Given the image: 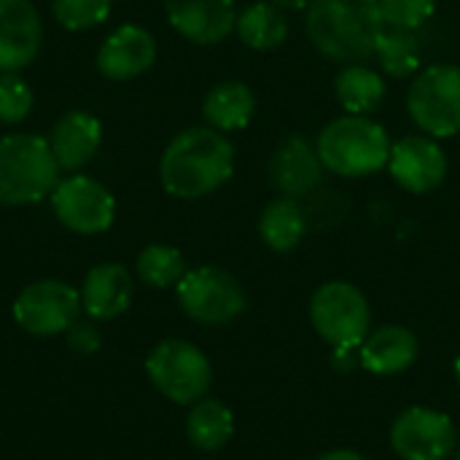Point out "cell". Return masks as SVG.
<instances>
[{
	"label": "cell",
	"instance_id": "8fae6325",
	"mask_svg": "<svg viewBox=\"0 0 460 460\" xmlns=\"http://www.w3.org/2000/svg\"><path fill=\"white\" fill-rule=\"evenodd\" d=\"M391 447L402 460H447L458 447V429L439 410L410 407L394 420Z\"/></svg>",
	"mask_w": 460,
	"mask_h": 460
},
{
	"label": "cell",
	"instance_id": "4316f807",
	"mask_svg": "<svg viewBox=\"0 0 460 460\" xmlns=\"http://www.w3.org/2000/svg\"><path fill=\"white\" fill-rule=\"evenodd\" d=\"M113 0H51L54 19L65 30H92L111 16Z\"/></svg>",
	"mask_w": 460,
	"mask_h": 460
},
{
	"label": "cell",
	"instance_id": "ffe728a7",
	"mask_svg": "<svg viewBox=\"0 0 460 460\" xmlns=\"http://www.w3.org/2000/svg\"><path fill=\"white\" fill-rule=\"evenodd\" d=\"M256 113V97L243 81H224L216 84L202 102V116L208 127L218 132H240L251 124Z\"/></svg>",
	"mask_w": 460,
	"mask_h": 460
},
{
	"label": "cell",
	"instance_id": "6da1fadb",
	"mask_svg": "<svg viewBox=\"0 0 460 460\" xmlns=\"http://www.w3.org/2000/svg\"><path fill=\"white\" fill-rule=\"evenodd\" d=\"M234 172V146L213 127H189L170 140L159 159V181L178 199H202Z\"/></svg>",
	"mask_w": 460,
	"mask_h": 460
},
{
	"label": "cell",
	"instance_id": "ac0fdd59",
	"mask_svg": "<svg viewBox=\"0 0 460 460\" xmlns=\"http://www.w3.org/2000/svg\"><path fill=\"white\" fill-rule=\"evenodd\" d=\"M418 353H420L418 337L407 326L391 323L367 334V340L361 342L358 361L369 375L391 377L407 372L418 361Z\"/></svg>",
	"mask_w": 460,
	"mask_h": 460
},
{
	"label": "cell",
	"instance_id": "d6986e66",
	"mask_svg": "<svg viewBox=\"0 0 460 460\" xmlns=\"http://www.w3.org/2000/svg\"><path fill=\"white\" fill-rule=\"evenodd\" d=\"M132 302V278L127 267L108 261L86 272L81 288V307L97 321H113L127 313Z\"/></svg>",
	"mask_w": 460,
	"mask_h": 460
},
{
	"label": "cell",
	"instance_id": "836d02e7",
	"mask_svg": "<svg viewBox=\"0 0 460 460\" xmlns=\"http://www.w3.org/2000/svg\"><path fill=\"white\" fill-rule=\"evenodd\" d=\"M453 372H456V383L460 385V356L456 358V364H453Z\"/></svg>",
	"mask_w": 460,
	"mask_h": 460
},
{
	"label": "cell",
	"instance_id": "f546056e",
	"mask_svg": "<svg viewBox=\"0 0 460 460\" xmlns=\"http://www.w3.org/2000/svg\"><path fill=\"white\" fill-rule=\"evenodd\" d=\"M67 342H70V348L73 350H78V353H94L97 348H100V332L92 326V323H73L70 329H67Z\"/></svg>",
	"mask_w": 460,
	"mask_h": 460
},
{
	"label": "cell",
	"instance_id": "52a82bcc",
	"mask_svg": "<svg viewBox=\"0 0 460 460\" xmlns=\"http://www.w3.org/2000/svg\"><path fill=\"white\" fill-rule=\"evenodd\" d=\"M412 121L434 140L460 132V67L431 65L420 70L407 92Z\"/></svg>",
	"mask_w": 460,
	"mask_h": 460
},
{
	"label": "cell",
	"instance_id": "3957f363",
	"mask_svg": "<svg viewBox=\"0 0 460 460\" xmlns=\"http://www.w3.org/2000/svg\"><path fill=\"white\" fill-rule=\"evenodd\" d=\"M388 132L367 116H342L329 121L315 143L323 167L342 178H367L388 167L391 159Z\"/></svg>",
	"mask_w": 460,
	"mask_h": 460
},
{
	"label": "cell",
	"instance_id": "1f68e13d",
	"mask_svg": "<svg viewBox=\"0 0 460 460\" xmlns=\"http://www.w3.org/2000/svg\"><path fill=\"white\" fill-rule=\"evenodd\" d=\"M315 460H367L361 453L356 450H332V453H323L321 458Z\"/></svg>",
	"mask_w": 460,
	"mask_h": 460
},
{
	"label": "cell",
	"instance_id": "ba28073f",
	"mask_svg": "<svg viewBox=\"0 0 460 460\" xmlns=\"http://www.w3.org/2000/svg\"><path fill=\"white\" fill-rule=\"evenodd\" d=\"M181 310L205 326H221L240 318L248 307V294L234 275L221 267L189 270L178 283Z\"/></svg>",
	"mask_w": 460,
	"mask_h": 460
},
{
	"label": "cell",
	"instance_id": "9c48e42d",
	"mask_svg": "<svg viewBox=\"0 0 460 460\" xmlns=\"http://www.w3.org/2000/svg\"><path fill=\"white\" fill-rule=\"evenodd\" d=\"M81 313V291L62 280L30 283L13 302V321L32 337L65 334Z\"/></svg>",
	"mask_w": 460,
	"mask_h": 460
},
{
	"label": "cell",
	"instance_id": "e575fe53",
	"mask_svg": "<svg viewBox=\"0 0 460 460\" xmlns=\"http://www.w3.org/2000/svg\"><path fill=\"white\" fill-rule=\"evenodd\" d=\"M456 460H460V453H458V456H456Z\"/></svg>",
	"mask_w": 460,
	"mask_h": 460
},
{
	"label": "cell",
	"instance_id": "d4e9b609",
	"mask_svg": "<svg viewBox=\"0 0 460 460\" xmlns=\"http://www.w3.org/2000/svg\"><path fill=\"white\" fill-rule=\"evenodd\" d=\"M375 57H377L385 75L410 78L420 67V40H418L415 30L385 27L377 38Z\"/></svg>",
	"mask_w": 460,
	"mask_h": 460
},
{
	"label": "cell",
	"instance_id": "5b68a950",
	"mask_svg": "<svg viewBox=\"0 0 460 460\" xmlns=\"http://www.w3.org/2000/svg\"><path fill=\"white\" fill-rule=\"evenodd\" d=\"M310 323L334 350H356L372 332V310L353 283L332 280L313 294Z\"/></svg>",
	"mask_w": 460,
	"mask_h": 460
},
{
	"label": "cell",
	"instance_id": "44dd1931",
	"mask_svg": "<svg viewBox=\"0 0 460 460\" xmlns=\"http://www.w3.org/2000/svg\"><path fill=\"white\" fill-rule=\"evenodd\" d=\"M307 213L294 197H278L272 199L261 216H259V234L261 243L275 251V253H288L294 251L305 234H307Z\"/></svg>",
	"mask_w": 460,
	"mask_h": 460
},
{
	"label": "cell",
	"instance_id": "277c9868",
	"mask_svg": "<svg viewBox=\"0 0 460 460\" xmlns=\"http://www.w3.org/2000/svg\"><path fill=\"white\" fill-rule=\"evenodd\" d=\"M57 183L59 164L46 137L30 132L0 137V205H35L51 197Z\"/></svg>",
	"mask_w": 460,
	"mask_h": 460
},
{
	"label": "cell",
	"instance_id": "9a60e30c",
	"mask_svg": "<svg viewBox=\"0 0 460 460\" xmlns=\"http://www.w3.org/2000/svg\"><path fill=\"white\" fill-rule=\"evenodd\" d=\"M156 62V40L140 24L116 27L97 51V70L111 81L143 75Z\"/></svg>",
	"mask_w": 460,
	"mask_h": 460
},
{
	"label": "cell",
	"instance_id": "484cf974",
	"mask_svg": "<svg viewBox=\"0 0 460 460\" xmlns=\"http://www.w3.org/2000/svg\"><path fill=\"white\" fill-rule=\"evenodd\" d=\"M186 261H183V253L172 245H148L140 251L137 256V278L146 283V286H154V288H170V286H178L181 278L186 275Z\"/></svg>",
	"mask_w": 460,
	"mask_h": 460
},
{
	"label": "cell",
	"instance_id": "d6a6232c",
	"mask_svg": "<svg viewBox=\"0 0 460 460\" xmlns=\"http://www.w3.org/2000/svg\"><path fill=\"white\" fill-rule=\"evenodd\" d=\"M270 3H275L278 8H288V11H302L310 5V0H270Z\"/></svg>",
	"mask_w": 460,
	"mask_h": 460
},
{
	"label": "cell",
	"instance_id": "30bf717a",
	"mask_svg": "<svg viewBox=\"0 0 460 460\" xmlns=\"http://www.w3.org/2000/svg\"><path fill=\"white\" fill-rule=\"evenodd\" d=\"M51 208L59 224L75 234H100L113 226L116 199L89 175H67L51 191Z\"/></svg>",
	"mask_w": 460,
	"mask_h": 460
},
{
	"label": "cell",
	"instance_id": "4fadbf2b",
	"mask_svg": "<svg viewBox=\"0 0 460 460\" xmlns=\"http://www.w3.org/2000/svg\"><path fill=\"white\" fill-rule=\"evenodd\" d=\"M388 172L410 194H429L447 175V156L434 137H404L391 148Z\"/></svg>",
	"mask_w": 460,
	"mask_h": 460
},
{
	"label": "cell",
	"instance_id": "603a6c76",
	"mask_svg": "<svg viewBox=\"0 0 460 460\" xmlns=\"http://www.w3.org/2000/svg\"><path fill=\"white\" fill-rule=\"evenodd\" d=\"M234 30H237L240 40L248 49H256V51L278 49L288 38V22L283 16V8H278L270 0L251 3L245 11H240L237 22H234Z\"/></svg>",
	"mask_w": 460,
	"mask_h": 460
},
{
	"label": "cell",
	"instance_id": "2e32d148",
	"mask_svg": "<svg viewBox=\"0 0 460 460\" xmlns=\"http://www.w3.org/2000/svg\"><path fill=\"white\" fill-rule=\"evenodd\" d=\"M175 32L199 46L221 43L237 22L234 0H164Z\"/></svg>",
	"mask_w": 460,
	"mask_h": 460
},
{
	"label": "cell",
	"instance_id": "5bb4252c",
	"mask_svg": "<svg viewBox=\"0 0 460 460\" xmlns=\"http://www.w3.org/2000/svg\"><path fill=\"white\" fill-rule=\"evenodd\" d=\"M323 162L318 151L302 137L288 135L278 143L270 159V181L283 197H307L323 181Z\"/></svg>",
	"mask_w": 460,
	"mask_h": 460
},
{
	"label": "cell",
	"instance_id": "f1b7e54d",
	"mask_svg": "<svg viewBox=\"0 0 460 460\" xmlns=\"http://www.w3.org/2000/svg\"><path fill=\"white\" fill-rule=\"evenodd\" d=\"M380 11H383L385 27L418 30L434 16L437 0H380Z\"/></svg>",
	"mask_w": 460,
	"mask_h": 460
},
{
	"label": "cell",
	"instance_id": "4dcf8cb0",
	"mask_svg": "<svg viewBox=\"0 0 460 460\" xmlns=\"http://www.w3.org/2000/svg\"><path fill=\"white\" fill-rule=\"evenodd\" d=\"M332 364L340 369V372H348V369H353V350H334V356H332Z\"/></svg>",
	"mask_w": 460,
	"mask_h": 460
},
{
	"label": "cell",
	"instance_id": "83f0119b",
	"mask_svg": "<svg viewBox=\"0 0 460 460\" xmlns=\"http://www.w3.org/2000/svg\"><path fill=\"white\" fill-rule=\"evenodd\" d=\"M35 94L19 73H0V124H19L30 116Z\"/></svg>",
	"mask_w": 460,
	"mask_h": 460
},
{
	"label": "cell",
	"instance_id": "7c38bea8",
	"mask_svg": "<svg viewBox=\"0 0 460 460\" xmlns=\"http://www.w3.org/2000/svg\"><path fill=\"white\" fill-rule=\"evenodd\" d=\"M40 43L43 24L32 0H0V73L30 67Z\"/></svg>",
	"mask_w": 460,
	"mask_h": 460
},
{
	"label": "cell",
	"instance_id": "cb8c5ba5",
	"mask_svg": "<svg viewBox=\"0 0 460 460\" xmlns=\"http://www.w3.org/2000/svg\"><path fill=\"white\" fill-rule=\"evenodd\" d=\"M334 94L350 116H367L385 100V81L367 65H348L334 81Z\"/></svg>",
	"mask_w": 460,
	"mask_h": 460
},
{
	"label": "cell",
	"instance_id": "e0dca14e",
	"mask_svg": "<svg viewBox=\"0 0 460 460\" xmlns=\"http://www.w3.org/2000/svg\"><path fill=\"white\" fill-rule=\"evenodd\" d=\"M49 146H51V154H54L59 170L75 172L84 164H89L94 159V154L100 151L102 124L97 116H92L86 111H70L54 124Z\"/></svg>",
	"mask_w": 460,
	"mask_h": 460
},
{
	"label": "cell",
	"instance_id": "7402d4cb",
	"mask_svg": "<svg viewBox=\"0 0 460 460\" xmlns=\"http://www.w3.org/2000/svg\"><path fill=\"white\" fill-rule=\"evenodd\" d=\"M234 434V415L218 399H199L186 418V437L202 453H218Z\"/></svg>",
	"mask_w": 460,
	"mask_h": 460
},
{
	"label": "cell",
	"instance_id": "7a4b0ae2",
	"mask_svg": "<svg viewBox=\"0 0 460 460\" xmlns=\"http://www.w3.org/2000/svg\"><path fill=\"white\" fill-rule=\"evenodd\" d=\"M307 35L334 62H361L375 54L385 30L380 0H310Z\"/></svg>",
	"mask_w": 460,
	"mask_h": 460
},
{
	"label": "cell",
	"instance_id": "8992f818",
	"mask_svg": "<svg viewBox=\"0 0 460 460\" xmlns=\"http://www.w3.org/2000/svg\"><path fill=\"white\" fill-rule=\"evenodd\" d=\"M146 372L154 388L175 404H197L213 385L208 356L186 340L159 342L146 361Z\"/></svg>",
	"mask_w": 460,
	"mask_h": 460
}]
</instances>
